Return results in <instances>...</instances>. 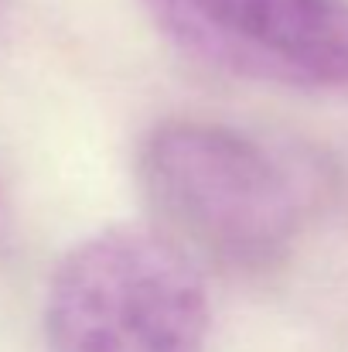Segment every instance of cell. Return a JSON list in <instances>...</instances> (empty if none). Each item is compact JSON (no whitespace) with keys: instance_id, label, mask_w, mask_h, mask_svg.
<instances>
[{"instance_id":"cell-1","label":"cell","mask_w":348,"mask_h":352,"mask_svg":"<svg viewBox=\"0 0 348 352\" xmlns=\"http://www.w3.org/2000/svg\"><path fill=\"white\" fill-rule=\"evenodd\" d=\"M137 175L174 246L239 270L280 260L314 202L304 164L212 120L157 123L140 144Z\"/></svg>"},{"instance_id":"cell-2","label":"cell","mask_w":348,"mask_h":352,"mask_svg":"<svg viewBox=\"0 0 348 352\" xmlns=\"http://www.w3.org/2000/svg\"><path fill=\"white\" fill-rule=\"evenodd\" d=\"M209 294L167 236L110 226L76 243L51 274L48 352H202Z\"/></svg>"},{"instance_id":"cell-3","label":"cell","mask_w":348,"mask_h":352,"mask_svg":"<svg viewBox=\"0 0 348 352\" xmlns=\"http://www.w3.org/2000/svg\"><path fill=\"white\" fill-rule=\"evenodd\" d=\"M157 31L235 79L348 96V0H143Z\"/></svg>"}]
</instances>
